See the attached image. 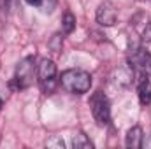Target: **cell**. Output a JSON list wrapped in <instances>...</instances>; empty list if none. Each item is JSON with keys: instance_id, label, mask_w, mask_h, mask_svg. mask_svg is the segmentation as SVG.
Returning a JSON list of instances; mask_svg holds the SVG:
<instances>
[{"instance_id": "1", "label": "cell", "mask_w": 151, "mask_h": 149, "mask_svg": "<svg viewBox=\"0 0 151 149\" xmlns=\"http://www.w3.org/2000/svg\"><path fill=\"white\" fill-rule=\"evenodd\" d=\"M60 82L69 93L83 95V93L90 91V88H91V75L81 69H69V70L62 72Z\"/></svg>"}, {"instance_id": "2", "label": "cell", "mask_w": 151, "mask_h": 149, "mask_svg": "<svg viewBox=\"0 0 151 149\" xmlns=\"http://www.w3.org/2000/svg\"><path fill=\"white\" fill-rule=\"evenodd\" d=\"M90 109H91V116L97 121V125L106 126L111 123V105L107 97L102 91H97L91 95L90 98Z\"/></svg>"}, {"instance_id": "3", "label": "cell", "mask_w": 151, "mask_h": 149, "mask_svg": "<svg viewBox=\"0 0 151 149\" xmlns=\"http://www.w3.org/2000/svg\"><path fill=\"white\" fill-rule=\"evenodd\" d=\"M34 56H27L23 58L18 65H16V72H14V81L12 84L16 86V90H25L34 82Z\"/></svg>"}, {"instance_id": "4", "label": "cell", "mask_w": 151, "mask_h": 149, "mask_svg": "<svg viewBox=\"0 0 151 149\" xmlns=\"http://www.w3.org/2000/svg\"><path fill=\"white\" fill-rule=\"evenodd\" d=\"M37 75L40 90L44 93H51L56 86V65L47 58L40 60V63L37 67Z\"/></svg>"}, {"instance_id": "5", "label": "cell", "mask_w": 151, "mask_h": 149, "mask_svg": "<svg viewBox=\"0 0 151 149\" xmlns=\"http://www.w3.org/2000/svg\"><path fill=\"white\" fill-rule=\"evenodd\" d=\"M128 63L135 70H139V72H150L151 70V53L148 49H144V47H135L130 53Z\"/></svg>"}, {"instance_id": "6", "label": "cell", "mask_w": 151, "mask_h": 149, "mask_svg": "<svg viewBox=\"0 0 151 149\" xmlns=\"http://www.w3.org/2000/svg\"><path fill=\"white\" fill-rule=\"evenodd\" d=\"M118 19V11L109 0H104L97 9V23L102 27H113Z\"/></svg>"}, {"instance_id": "7", "label": "cell", "mask_w": 151, "mask_h": 149, "mask_svg": "<svg viewBox=\"0 0 151 149\" xmlns=\"http://www.w3.org/2000/svg\"><path fill=\"white\" fill-rule=\"evenodd\" d=\"M142 140H144V132H142L141 126H132L127 132V139H125L127 148H130V149L142 148Z\"/></svg>"}, {"instance_id": "8", "label": "cell", "mask_w": 151, "mask_h": 149, "mask_svg": "<svg viewBox=\"0 0 151 149\" xmlns=\"http://www.w3.org/2000/svg\"><path fill=\"white\" fill-rule=\"evenodd\" d=\"M137 93H139V102L142 105H150L151 104V82L148 77H142L139 81L137 86Z\"/></svg>"}, {"instance_id": "9", "label": "cell", "mask_w": 151, "mask_h": 149, "mask_svg": "<svg viewBox=\"0 0 151 149\" xmlns=\"http://www.w3.org/2000/svg\"><path fill=\"white\" fill-rule=\"evenodd\" d=\"M72 146L76 149H91L93 148V142L83 133V132H77L74 135V139H72Z\"/></svg>"}, {"instance_id": "10", "label": "cell", "mask_w": 151, "mask_h": 149, "mask_svg": "<svg viewBox=\"0 0 151 149\" xmlns=\"http://www.w3.org/2000/svg\"><path fill=\"white\" fill-rule=\"evenodd\" d=\"M62 28L65 34H72L76 28V16L72 12H65L63 14V19H62Z\"/></svg>"}, {"instance_id": "11", "label": "cell", "mask_w": 151, "mask_h": 149, "mask_svg": "<svg viewBox=\"0 0 151 149\" xmlns=\"http://www.w3.org/2000/svg\"><path fill=\"white\" fill-rule=\"evenodd\" d=\"M142 40L144 42H151V23L146 25V28L142 30Z\"/></svg>"}, {"instance_id": "12", "label": "cell", "mask_w": 151, "mask_h": 149, "mask_svg": "<svg viewBox=\"0 0 151 149\" xmlns=\"http://www.w3.org/2000/svg\"><path fill=\"white\" fill-rule=\"evenodd\" d=\"M12 2H14V0H0V7H2L4 11H9L11 5H12Z\"/></svg>"}, {"instance_id": "13", "label": "cell", "mask_w": 151, "mask_h": 149, "mask_svg": "<svg viewBox=\"0 0 151 149\" xmlns=\"http://www.w3.org/2000/svg\"><path fill=\"white\" fill-rule=\"evenodd\" d=\"M44 0H27V4H30V5H40Z\"/></svg>"}, {"instance_id": "14", "label": "cell", "mask_w": 151, "mask_h": 149, "mask_svg": "<svg viewBox=\"0 0 151 149\" xmlns=\"http://www.w3.org/2000/svg\"><path fill=\"white\" fill-rule=\"evenodd\" d=\"M0 107H2V100H0Z\"/></svg>"}]
</instances>
